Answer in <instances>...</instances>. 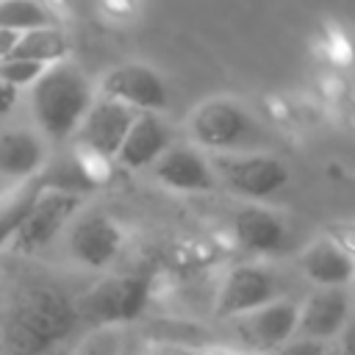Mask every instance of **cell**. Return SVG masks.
I'll return each instance as SVG.
<instances>
[{"label": "cell", "mask_w": 355, "mask_h": 355, "mask_svg": "<svg viewBox=\"0 0 355 355\" xmlns=\"http://www.w3.org/2000/svg\"><path fill=\"white\" fill-rule=\"evenodd\" d=\"M97 97V86L67 58L50 64L28 89V105L36 128L47 139H69Z\"/></svg>", "instance_id": "cell-1"}, {"label": "cell", "mask_w": 355, "mask_h": 355, "mask_svg": "<svg viewBox=\"0 0 355 355\" xmlns=\"http://www.w3.org/2000/svg\"><path fill=\"white\" fill-rule=\"evenodd\" d=\"M80 313L72 302L50 288L25 294L3 322V349L8 352H42L67 338Z\"/></svg>", "instance_id": "cell-2"}, {"label": "cell", "mask_w": 355, "mask_h": 355, "mask_svg": "<svg viewBox=\"0 0 355 355\" xmlns=\"http://www.w3.org/2000/svg\"><path fill=\"white\" fill-rule=\"evenodd\" d=\"M189 139L208 153L263 150L269 144L266 130L255 122L247 105L233 97H208L197 103L186 122Z\"/></svg>", "instance_id": "cell-3"}, {"label": "cell", "mask_w": 355, "mask_h": 355, "mask_svg": "<svg viewBox=\"0 0 355 355\" xmlns=\"http://www.w3.org/2000/svg\"><path fill=\"white\" fill-rule=\"evenodd\" d=\"M80 202H83V191L47 183L36 194L28 216L22 219V225L14 233V239L8 241V247L14 252H22V255L47 247L61 230L69 227V222L80 211Z\"/></svg>", "instance_id": "cell-4"}, {"label": "cell", "mask_w": 355, "mask_h": 355, "mask_svg": "<svg viewBox=\"0 0 355 355\" xmlns=\"http://www.w3.org/2000/svg\"><path fill=\"white\" fill-rule=\"evenodd\" d=\"M211 164L216 169L219 183H225L233 194L247 200H263L280 191L288 183V169L280 158L263 150H233L214 153Z\"/></svg>", "instance_id": "cell-5"}, {"label": "cell", "mask_w": 355, "mask_h": 355, "mask_svg": "<svg viewBox=\"0 0 355 355\" xmlns=\"http://www.w3.org/2000/svg\"><path fill=\"white\" fill-rule=\"evenodd\" d=\"M147 300V277L141 275H116L94 283L78 302L80 319L89 324H122L130 322Z\"/></svg>", "instance_id": "cell-6"}, {"label": "cell", "mask_w": 355, "mask_h": 355, "mask_svg": "<svg viewBox=\"0 0 355 355\" xmlns=\"http://www.w3.org/2000/svg\"><path fill=\"white\" fill-rule=\"evenodd\" d=\"M136 114L139 108L97 92L92 108L86 111L83 122L75 130V141L80 144V150L97 158H116Z\"/></svg>", "instance_id": "cell-7"}, {"label": "cell", "mask_w": 355, "mask_h": 355, "mask_svg": "<svg viewBox=\"0 0 355 355\" xmlns=\"http://www.w3.org/2000/svg\"><path fill=\"white\" fill-rule=\"evenodd\" d=\"M122 227L105 214V211H83L75 214V219L67 227V250L69 255L89 266V269H103L108 266L119 250H122Z\"/></svg>", "instance_id": "cell-8"}, {"label": "cell", "mask_w": 355, "mask_h": 355, "mask_svg": "<svg viewBox=\"0 0 355 355\" xmlns=\"http://www.w3.org/2000/svg\"><path fill=\"white\" fill-rule=\"evenodd\" d=\"M280 297V280L263 266H233L222 277L214 300V313L219 319H236Z\"/></svg>", "instance_id": "cell-9"}, {"label": "cell", "mask_w": 355, "mask_h": 355, "mask_svg": "<svg viewBox=\"0 0 355 355\" xmlns=\"http://www.w3.org/2000/svg\"><path fill=\"white\" fill-rule=\"evenodd\" d=\"M239 338L252 349H283L291 336H297L300 305L294 300H272L255 311H247L233 319Z\"/></svg>", "instance_id": "cell-10"}, {"label": "cell", "mask_w": 355, "mask_h": 355, "mask_svg": "<svg viewBox=\"0 0 355 355\" xmlns=\"http://www.w3.org/2000/svg\"><path fill=\"white\" fill-rule=\"evenodd\" d=\"M97 92L114 100H122L139 111H161L166 105V83L164 78L139 61H128V64H116L111 67L100 83Z\"/></svg>", "instance_id": "cell-11"}, {"label": "cell", "mask_w": 355, "mask_h": 355, "mask_svg": "<svg viewBox=\"0 0 355 355\" xmlns=\"http://www.w3.org/2000/svg\"><path fill=\"white\" fill-rule=\"evenodd\" d=\"M153 175L172 191H211L219 183L211 158L197 144H169L153 164Z\"/></svg>", "instance_id": "cell-12"}, {"label": "cell", "mask_w": 355, "mask_h": 355, "mask_svg": "<svg viewBox=\"0 0 355 355\" xmlns=\"http://www.w3.org/2000/svg\"><path fill=\"white\" fill-rule=\"evenodd\" d=\"M352 305L355 302H352V294L347 291V286H319L300 305L297 336L316 338V341L336 338L344 330V324L352 313Z\"/></svg>", "instance_id": "cell-13"}, {"label": "cell", "mask_w": 355, "mask_h": 355, "mask_svg": "<svg viewBox=\"0 0 355 355\" xmlns=\"http://www.w3.org/2000/svg\"><path fill=\"white\" fill-rule=\"evenodd\" d=\"M233 239L247 252L272 255L286 247L288 230H286V222L272 208L247 202L233 214Z\"/></svg>", "instance_id": "cell-14"}, {"label": "cell", "mask_w": 355, "mask_h": 355, "mask_svg": "<svg viewBox=\"0 0 355 355\" xmlns=\"http://www.w3.org/2000/svg\"><path fill=\"white\" fill-rule=\"evenodd\" d=\"M169 144H172V130L166 119L158 111H139L119 147L116 161L128 169H144L153 166Z\"/></svg>", "instance_id": "cell-15"}, {"label": "cell", "mask_w": 355, "mask_h": 355, "mask_svg": "<svg viewBox=\"0 0 355 355\" xmlns=\"http://www.w3.org/2000/svg\"><path fill=\"white\" fill-rule=\"evenodd\" d=\"M47 166V136L31 128L0 133V178L25 180Z\"/></svg>", "instance_id": "cell-16"}, {"label": "cell", "mask_w": 355, "mask_h": 355, "mask_svg": "<svg viewBox=\"0 0 355 355\" xmlns=\"http://www.w3.org/2000/svg\"><path fill=\"white\" fill-rule=\"evenodd\" d=\"M302 275L316 286H352L355 258L336 239H316L300 255Z\"/></svg>", "instance_id": "cell-17"}, {"label": "cell", "mask_w": 355, "mask_h": 355, "mask_svg": "<svg viewBox=\"0 0 355 355\" xmlns=\"http://www.w3.org/2000/svg\"><path fill=\"white\" fill-rule=\"evenodd\" d=\"M67 53H69V39L58 25H42V28L22 31L11 50V55H17V58H33V61H44V64L64 61Z\"/></svg>", "instance_id": "cell-18"}, {"label": "cell", "mask_w": 355, "mask_h": 355, "mask_svg": "<svg viewBox=\"0 0 355 355\" xmlns=\"http://www.w3.org/2000/svg\"><path fill=\"white\" fill-rule=\"evenodd\" d=\"M42 25H58L55 14L42 0H0V28L31 31Z\"/></svg>", "instance_id": "cell-19"}, {"label": "cell", "mask_w": 355, "mask_h": 355, "mask_svg": "<svg viewBox=\"0 0 355 355\" xmlns=\"http://www.w3.org/2000/svg\"><path fill=\"white\" fill-rule=\"evenodd\" d=\"M47 67H50V64H44V61L8 55V58L0 61V78H6V80H8L11 86H17V89H31Z\"/></svg>", "instance_id": "cell-20"}, {"label": "cell", "mask_w": 355, "mask_h": 355, "mask_svg": "<svg viewBox=\"0 0 355 355\" xmlns=\"http://www.w3.org/2000/svg\"><path fill=\"white\" fill-rule=\"evenodd\" d=\"M17 86H11L6 78H0V119L14 108V103H17Z\"/></svg>", "instance_id": "cell-21"}, {"label": "cell", "mask_w": 355, "mask_h": 355, "mask_svg": "<svg viewBox=\"0 0 355 355\" xmlns=\"http://www.w3.org/2000/svg\"><path fill=\"white\" fill-rule=\"evenodd\" d=\"M338 347H341L344 352H355V305H352V313H349L344 330L338 333Z\"/></svg>", "instance_id": "cell-22"}, {"label": "cell", "mask_w": 355, "mask_h": 355, "mask_svg": "<svg viewBox=\"0 0 355 355\" xmlns=\"http://www.w3.org/2000/svg\"><path fill=\"white\" fill-rule=\"evenodd\" d=\"M19 33H22V31H11V28H0V61L11 55V50H14V44H17V39H19Z\"/></svg>", "instance_id": "cell-23"}, {"label": "cell", "mask_w": 355, "mask_h": 355, "mask_svg": "<svg viewBox=\"0 0 355 355\" xmlns=\"http://www.w3.org/2000/svg\"><path fill=\"white\" fill-rule=\"evenodd\" d=\"M352 291H355V277H352Z\"/></svg>", "instance_id": "cell-24"}, {"label": "cell", "mask_w": 355, "mask_h": 355, "mask_svg": "<svg viewBox=\"0 0 355 355\" xmlns=\"http://www.w3.org/2000/svg\"><path fill=\"white\" fill-rule=\"evenodd\" d=\"M0 191H3V189H0Z\"/></svg>", "instance_id": "cell-25"}]
</instances>
